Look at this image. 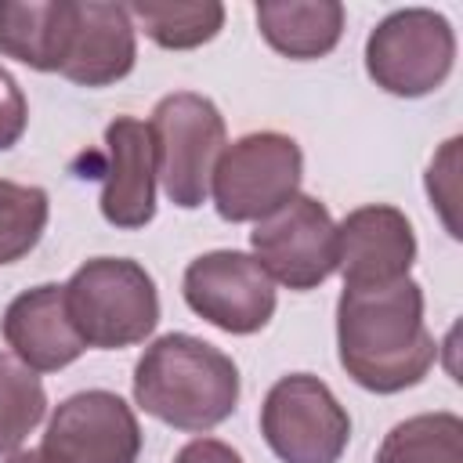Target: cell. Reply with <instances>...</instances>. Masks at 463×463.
<instances>
[{
  "mask_svg": "<svg viewBox=\"0 0 463 463\" xmlns=\"http://www.w3.org/2000/svg\"><path fill=\"white\" fill-rule=\"evenodd\" d=\"M47 412V391L40 376L14 354L0 351V456L18 452Z\"/></svg>",
  "mask_w": 463,
  "mask_h": 463,
  "instance_id": "obj_19",
  "label": "cell"
},
{
  "mask_svg": "<svg viewBox=\"0 0 463 463\" xmlns=\"http://www.w3.org/2000/svg\"><path fill=\"white\" fill-rule=\"evenodd\" d=\"M65 289V311L87 347H130L141 344L159 322V293L152 275L127 257H94L72 271Z\"/></svg>",
  "mask_w": 463,
  "mask_h": 463,
  "instance_id": "obj_3",
  "label": "cell"
},
{
  "mask_svg": "<svg viewBox=\"0 0 463 463\" xmlns=\"http://www.w3.org/2000/svg\"><path fill=\"white\" fill-rule=\"evenodd\" d=\"M373 463H463V420L456 412H420L391 427Z\"/></svg>",
  "mask_w": 463,
  "mask_h": 463,
  "instance_id": "obj_17",
  "label": "cell"
},
{
  "mask_svg": "<svg viewBox=\"0 0 463 463\" xmlns=\"http://www.w3.org/2000/svg\"><path fill=\"white\" fill-rule=\"evenodd\" d=\"M137 416L112 391H80L65 398L40 445L47 463H137Z\"/></svg>",
  "mask_w": 463,
  "mask_h": 463,
  "instance_id": "obj_10",
  "label": "cell"
},
{
  "mask_svg": "<svg viewBox=\"0 0 463 463\" xmlns=\"http://www.w3.org/2000/svg\"><path fill=\"white\" fill-rule=\"evenodd\" d=\"M174 463H242V456L217 438H195L174 456Z\"/></svg>",
  "mask_w": 463,
  "mask_h": 463,
  "instance_id": "obj_22",
  "label": "cell"
},
{
  "mask_svg": "<svg viewBox=\"0 0 463 463\" xmlns=\"http://www.w3.org/2000/svg\"><path fill=\"white\" fill-rule=\"evenodd\" d=\"M416 235L398 206L369 203L336 224V268L344 289H383L409 279Z\"/></svg>",
  "mask_w": 463,
  "mask_h": 463,
  "instance_id": "obj_11",
  "label": "cell"
},
{
  "mask_svg": "<svg viewBox=\"0 0 463 463\" xmlns=\"http://www.w3.org/2000/svg\"><path fill=\"white\" fill-rule=\"evenodd\" d=\"M336 347L344 373L376 394L416 387L438 344L423 322V289L402 279L383 289H344L336 300Z\"/></svg>",
  "mask_w": 463,
  "mask_h": 463,
  "instance_id": "obj_1",
  "label": "cell"
},
{
  "mask_svg": "<svg viewBox=\"0 0 463 463\" xmlns=\"http://www.w3.org/2000/svg\"><path fill=\"white\" fill-rule=\"evenodd\" d=\"M69 0H0V54L36 69L58 72Z\"/></svg>",
  "mask_w": 463,
  "mask_h": 463,
  "instance_id": "obj_16",
  "label": "cell"
},
{
  "mask_svg": "<svg viewBox=\"0 0 463 463\" xmlns=\"http://www.w3.org/2000/svg\"><path fill=\"white\" fill-rule=\"evenodd\" d=\"M260 434L282 463H336L351 438V416L318 376L289 373L264 394Z\"/></svg>",
  "mask_w": 463,
  "mask_h": 463,
  "instance_id": "obj_7",
  "label": "cell"
},
{
  "mask_svg": "<svg viewBox=\"0 0 463 463\" xmlns=\"http://www.w3.org/2000/svg\"><path fill=\"white\" fill-rule=\"evenodd\" d=\"M156 148V177L174 206L195 210L210 195L217 156L224 152V116L203 94H166L148 119Z\"/></svg>",
  "mask_w": 463,
  "mask_h": 463,
  "instance_id": "obj_4",
  "label": "cell"
},
{
  "mask_svg": "<svg viewBox=\"0 0 463 463\" xmlns=\"http://www.w3.org/2000/svg\"><path fill=\"white\" fill-rule=\"evenodd\" d=\"M123 4L69 0L58 72L80 87H109L134 69L137 36Z\"/></svg>",
  "mask_w": 463,
  "mask_h": 463,
  "instance_id": "obj_12",
  "label": "cell"
},
{
  "mask_svg": "<svg viewBox=\"0 0 463 463\" xmlns=\"http://www.w3.org/2000/svg\"><path fill=\"white\" fill-rule=\"evenodd\" d=\"M260 36L286 58H322L340 43L344 4L340 0H264L257 4Z\"/></svg>",
  "mask_w": 463,
  "mask_h": 463,
  "instance_id": "obj_15",
  "label": "cell"
},
{
  "mask_svg": "<svg viewBox=\"0 0 463 463\" xmlns=\"http://www.w3.org/2000/svg\"><path fill=\"white\" fill-rule=\"evenodd\" d=\"M456 61V33L445 14L430 7H405L387 14L365 40V69L376 87L398 98H423L438 90Z\"/></svg>",
  "mask_w": 463,
  "mask_h": 463,
  "instance_id": "obj_6",
  "label": "cell"
},
{
  "mask_svg": "<svg viewBox=\"0 0 463 463\" xmlns=\"http://www.w3.org/2000/svg\"><path fill=\"white\" fill-rule=\"evenodd\" d=\"M300 174H304V156L289 134L279 130L246 134L217 156L210 177L213 206L232 224L264 221L297 195Z\"/></svg>",
  "mask_w": 463,
  "mask_h": 463,
  "instance_id": "obj_5",
  "label": "cell"
},
{
  "mask_svg": "<svg viewBox=\"0 0 463 463\" xmlns=\"http://www.w3.org/2000/svg\"><path fill=\"white\" fill-rule=\"evenodd\" d=\"M184 304L210 326L246 336L275 315V282L239 250H213L184 268Z\"/></svg>",
  "mask_w": 463,
  "mask_h": 463,
  "instance_id": "obj_9",
  "label": "cell"
},
{
  "mask_svg": "<svg viewBox=\"0 0 463 463\" xmlns=\"http://www.w3.org/2000/svg\"><path fill=\"white\" fill-rule=\"evenodd\" d=\"M105 156L101 217L112 228H145L156 217V148L148 123L116 116L105 127Z\"/></svg>",
  "mask_w": 463,
  "mask_h": 463,
  "instance_id": "obj_13",
  "label": "cell"
},
{
  "mask_svg": "<svg viewBox=\"0 0 463 463\" xmlns=\"http://www.w3.org/2000/svg\"><path fill=\"white\" fill-rule=\"evenodd\" d=\"M4 463H47V459L40 456V449H29V452H25V449H18V452H11Z\"/></svg>",
  "mask_w": 463,
  "mask_h": 463,
  "instance_id": "obj_23",
  "label": "cell"
},
{
  "mask_svg": "<svg viewBox=\"0 0 463 463\" xmlns=\"http://www.w3.org/2000/svg\"><path fill=\"white\" fill-rule=\"evenodd\" d=\"M253 260L286 289H315L336 271V224L315 195H293L250 232Z\"/></svg>",
  "mask_w": 463,
  "mask_h": 463,
  "instance_id": "obj_8",
  "label": "cell"
},
{
  "mask_svg": "<svg viewBox=\"0 0 463 463\" xmlns=\"http://www.w3.org/2000/svg\"><path fill=\"white\" fill-rule=\"evenodd\" d=\"M134 29H141L152 43L166 51H192L213 40L224 25V7L217 0L203 4H130L127 7Z\"/></svg>",
  "mask_w": 463,
  "mask_h": 463,
  "instance_id": "obj_18",
  "label": "cell"
},
{
  "mask_svg": "<svg viewBox=\"0 0 463 463\" xmlns=\"http://www.w3.org/2000/svg\"><path fill=\"white\" fill-rule=\"evenodd\" d=\"M25 119H29L25 94L14 83V76L7 69H0V152L18 145V137L25 134Z\"/></svg>",
  "mask_w": 463,
  "mask_h": 463,
  "instance_id": "obj_21",
  "label": "cell"
},
{
  "mask_svg": "<svg viewBox=\"0 0 463 463\" xmlns=\"http://www.w3.org/2000/svg\"><path fill=\"white\" fill-rule=\"evenodd\" d=\"M0 329L11 354L33 373H58L87 351V344L69 322L65 289L58 282H43L18 293L7 304Z\"/></svg>",
  "mask_w": 463,
  "mask_h": 463,
  "instance_id": "obj_14",
  "label": "cell"
},
{
  "mask_svg": "<svg viewBox=\"0 0 463 463\" xmlns=\"http://www.w3.org/2000/svg\"><path fill=\"white\" fill-rule=\"evenodd\" d=\"M47 192L0 177V264L22 260L47 228Z\"/></svg>",
  "mask_w": 463,
  "mask_h": 463,
  "instance_id": "obj_20",
  "label": "cell"
},
{
  "mask_svg": "<svg viewBox=\"0 0 463 463\" xmlns=\"http://www.w3.org/2000/svg\"><path fill=\"white\" fill-rule=\"evenodd\" d=\"M134 402L174 430L203 434L235 412L239 369L213 344L166 333L134 365Z\"/></svg>",
  "mask_w": 463,
  "mask_h": 463,
  "instance_id": "obj_2",
  "label": "cell"
}]
</instances>
